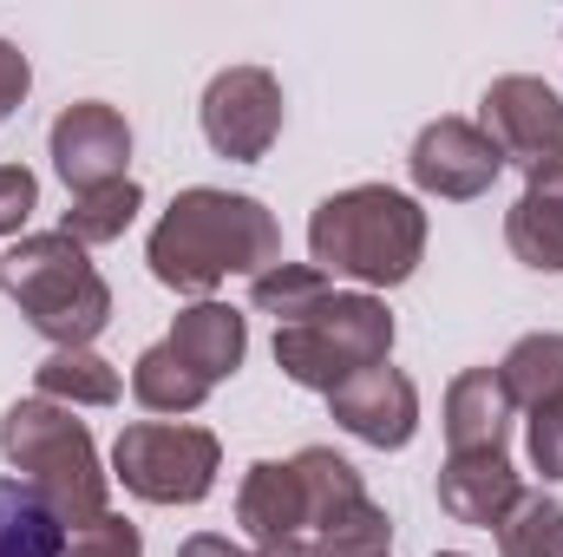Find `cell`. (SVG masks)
Here are the masks:
<instances>
[{
    "instance_id": "5",
    "label": "cell",
    "mask_w": 563,
    "mask_h": 557,
    "mask_svg": "<svg viewBox=\"0 0 563 557\" xmlns=\"http://www.w3.org/2000/svg\"><path fill=\"white\" fill-rule=\"evenodd\" d=\"M387 354H394V315L367 288H328L308 315L276 328V368L314 394H334L341 381L380 368Z\"/></svg>"
},
{
    "instance_id": "3",
    "label": "cell",
    "mask_w": 563,
    "mask_h": 557,
    "mask_svg": "<svg viewBox=\"0 0 563 557\" xmlns=\"http://www.w3.org/2000/svg\"><path fill=\"white\" fill-rule=\"evenodd\" d=\"M0 459L20 472V485H33L46 499V512L79 532L99 525L112 512V472L99 466V446L86 433V419H73V407L59 401H13L0 414Z\"/></svg>"
},
{
    "instance_id": "19",
    "label": "cell",
    "mask_w": 563,
    "mask_h": 557,
    "mask_svg": "<svg viewBox=\"0 0 563 557\" xmlns=\"http://www.w3.org/2000/svg\"><path fill=\"white\" fill-rule=\"evenodd\" d=\"M498 381L511 394V407L538 414V407H558L563 401V335H525L505 348L498 361Z\"/></svg>"
},
{
    "instance_id": "27",
    "label": "cell",
    "mask_w": 563,
    "mask_h": 557,
    "mask_svg": "<svg viewBox=\"0 0 563 557\" xmlns=\"http://www.w3.org/2000/svg\"><path fill=\"white\" fill-rule=\"evenodd\" d=\"M525 452H531V466H538L551 485H563V401L531 414V426H525Z\"/></svg>"
},
{
    "instance_id": "24",
    "label": "cell",
    "mask_w": 563,
    "mask_h": 557,
    "mask_svg": "<svg viewBox=\"0 0 563 557\" xmlns=\"http://www.w3.org/2000/svg\"><path fill=\"white\" fill-rule=\"evenodd\" d=\"M328 288H334V282L321 276L314 263H276V270H263V276L250 282V302H256L263 315H276V328H282V321L308 315Z\"/></svg>"
},
{
    "instance_id": "29",
    "label": "cell",
    "mask_w": 563,
    "mask_h": 557,
    "mask_svg": "<svg viewBox=\"0 0 563 557\" xmlns=\"http://www.w3.org/2000/svg\"><path fill=\"white\" fill-rule=\"evenodd\" d=\"M26 86H33V66H26V53H20L13 40H0V125H7L13 112H20Z\"/></svg>"
},
{
    "instance_id": "14",
    "label": "cell",
    "mask_w": 563,
    "mask_h": 557,
    "mask_svg": "<svg viewBox=\"0 0 563 557\" xmlns=\"http://www.w3.org/2000/svg\"><path fill=\"white\" fill-rule=\"evenodd\" d=\"M505 243L525 270L563 276V164H544L525 177V197L505 210Z\"/></svg>"
},
{
    "instance_id": "32",
    "label": "cell",
    "mask_w": 563,
    "mask_h": 557,
    "mask_svg": "<svg viewBox=\"0 0 563 557\" xmlns=\"http://www.w3.org/2000/svg\"><path fill=\"white\" fill-rule=\"evenodd\" d=\"M432 557H465V551H432Z\"/></svg>"
},
{
    "instance_id": "2",
    "label": "cell",
    "mask_w": 563,
    "mask_h": 557,
    "mask_svg": "<svg viewBox=\"0 0 563 557\" xmlns=\"http://www.w3.org/2000/svg\"><path fill=\"white\" fill-rule=\"evenodd\" d=\"M426 256V210L420 197L394 190V184H347L334 197L314 204L308 217V263L321 276H347L374 288H400L413 282Z\"/></svg>"
},
{
    "instance_id": "13",
    "label": "cell",
    "mask_w": 563,
    "mask_h": 557,
    "mask_svg": "<svg viewBox=\"0 0 563 557\" xmlns=\"http://www.w3.org/2000/svg\"><path fill=\"white\" fill-rule=\"evenodd\" d=\"M511 394L498 381V368H465L452 387H445V459H465V452H505L511 439Z\"/></svg>"
},
{
    "instance_id": "10",
    "label": "cell",
    "mask_w": 563,
    "mask_h": 557,
    "mask_svg": "<svg viewBox=\"0 0 563 557\" xmlns=\"http://www.w3.org/2000/svg\"><path fill=\"white\" fill-rule=\"evenodd\" d=\"M53 171L66 177L73 197L86 190H106V184H125V164H132V125L119 106L106 99H79L53 119Z\"/></svg>"
},
{
    "instance_id": "6",
    "label": "cell",
    "mask_w": 563,
    "mask_h": 557,
    "mask_svg": "<svg viewBox=\"0 0 563 557\" xmlns=\"http://www.w3.org/2000/svg\"><path fill=\"white\" fill-rule=\"evenodd\" d=\"M223 472V439L190 419H132L112 446V479L144 505H203Z\"/></svg>"
},
{
    "instance_id": "8",
    "label": "cell",
    "mask_w": 563,
    "mask_h": 557,
    "mask_svg": "<svg viewBox=\"0 0 563 557\" xmlns=\"http://www.w3.org/2000/svg\"><path fill=\"white\" fill-rule=\"evenodd\" d=\"M478 132L505 151V164H525L544 171V164H563V99L551 79H531V73H505L485 86L478 99Z\"/></svg>"
},
{
    "instance_id": "18",
    "label": "cell",
    "mask_w": 563,
    "mask_h": 557,
    "mask_svg": "<svg viewBox=\"0 0 563 557\" xmlns=\"http://www.w3.org/2000/svg\"><path fill=\"white\" fill-rule=\"evenodd\" d=\"M132 401H139L144 414H197L210 401V381L170 341H151L139 361H132Z\"/></svg>"
},
{
    "instance_id": "4",
    "label": "cell",
    "mask_w": 563,
    "mask_h": 557,
    "mask_svg": "<svg viewBox=\"0 0 563 557\" xmlns=\"http://www.w3.org/2000/svg\"><path fill=\"white\" fill-rule=\"evenodd\" d=\"M0 288L13 295V308L26 315L33 335H46L53 348H92L112 321V288L86 263V250L59 230L20 237L0 256Z\"/></svg>"
},
{
    "instance_id": "20",
    "label": "cell",
    "mask_w": 563,
    "mask_h": 557,
    "mask_svg": "<svg viewBox=\"0 0 563 557\" xmlns=\"http://www.w3.org/2000/svg\"><path fill=\"white\" fill-rule=\"evenodd\" d=\"M295 479H301V499H308V532H328L341 512H354L367 499L361 472L334 446H301L295 452Z\"/></svg>"
},
{
    "instance_id": "26",
    "label": "cell",
    "mask_w": 563,
    "mask_h": 557,
    "mask_svg": "<svg viewBox=\"0 0 563 557\" xmlns=\"http://www.w3.org/2000/svg\"><path fill=\"white\" fill-rule=\"evenodd\" d=\"M59 557H144V538L132 518H119V512H106L99 525H79V532H66V551Z\"/></svg>"
},
{
    "instance_id": "31",
    "label": "cell",
    "mask_w": 563,
    "mask_h": 557,
    "mask_svg": "<svg viewBox=\"0 0 563 557\" xmlns=\"http://www.w3.org/2000/svg\"><path fill=\"white\" fill-rule=\"evenodd\" d=\"M256 557H321L314 538H276V545H256Z\"/></svg>"
},
{
    "instance_id": "17",
    "label": "cell",
    "mask_w": 563,
    "mask_h": 557,
    "mask_svg": "<svg viewBox=\"0 0 563 557\" xmlns=\"http://www.w3.org/2000/svg\"><path fill=\"white\" fill-rule=\"evenodd\" d=\"M33 387H40V401H59V407H112L125 394L119 368L92 348H53L33 368Z\"/></svg>"
},
{
    "instance_id": "23",
    "label": "cell",
    "mask_w": 563,
    "mask_h": 557,
    "mask_svg": "<svg viewBox=\"0 0 563 557\" xmlns=\"http://www.w3.org/2000/svg\"><path fill=\"white\" fill-rule=\"evenodd\" d=\"M498 557H563V505L544 492H525L511 518L498 525Z\"/></svg>"
},
{
    "instance_id": "12",
    "label": "cell",
    "mask_w": 563,
    "mask_h": 557,
    "mask_svg": "<svg viewBox=\"0 0 563 557\" xmlns=\"http://www.w3.org/2000/svg\"><path fill=\"white\" fill-rule=\"evenodd\" d=\"M518 499H525V479H518L511 452H465V459H445L439 466V512L452 525L498 532Z\"/></svg>"
},
{
    "instance_id": "9",
    "label": "cell",
    "mask_w": 563,
    "mask_h": 557,
    "mask_svg": "<svg viewBox=\"0 0 563 557\" xmlns=\"http://www.w3.org/2000/svg\"><path fill=\"white\" fill-rule=\"evenodd\" d=\"M407 171H413V184H420L426 197L472 204V197H485L498 184L505 151L478 132V119H432L413 139V151H407Z\"/></svg>"
},
{
    "instance_id": "21",
    "label": "cell",
    "mask_w": 563,
    "mask_h": 557,
    "mask_svg": "<svg viewBox=\"0 0 563 557\" xmlns=\"http://www.w3.org/2000/svg\"><path fill=\"white\" fill-rule=\"evenodd\" d=\"M66 525L46 512V499L20 479H0V557H59Z\"/></svg>"
},
{
    "instance_id": "22",
    "label": "cell",
    "mask_w": 563,
    "mask_h": 557,
    "mask_svg": "<svg viewBox=\"0 0 563 557\" xmlns=\"http://www.w3.org/2000/svg\"><path fill=\"white\" fill-rule=\"evenodd\" d=\"M139 210H144V190L125 177V184H106V190L73 197V210L59 217V237H73L79 250H99V243H119Z\"/></svg>"
},
{
    "instance_id": "30",
    "label": "cell",
    "mask_w": 563,
    "mask_h": 557,
    "mask_svg": "<svg viewBox=\"0 0 563 557\" xmlns=\"http://www.w3.org/2000/svg\"><path fill=\"white\" fill-rule=\"evenodd\" d=\"M177 557H250V551H236L230 538H217V532H197V538H184L177 545Z\"/></svg>"
},
{
    "instance_id": "15",
    "label": "cell",
    "mask_w": 563,
    "mask_h": 557,
    "mask_svg": "<svg viewBox=\"0 0 563 557\" xmlns=\"http://www.w3.org/2000/svg\"><path fill=\"white\" fill-rule=\"evenodd\" d=\"M236 525L256 545H276V538H301L308 532V499H301L295 459H256L243 472V485H236Z\"/></svg>"
},
{
    "instance_id": "1",
    "label": "cell",
    "mask_w": 563,
    "mask_h": 557,
    "mask_svg": "<svg viewBox=\"0 0 563 557\" xmlns=\"http://www.w3.org/2000/svg\"><path fill=\"white\" fill-rule=\"evenodd\" d=\"M151 276L177 295L210 302L230 276H263L282 263V223L263 197L243 190H217V184H190L170 197V210L157 217L151 243H144Z\"/></svg>"
},
{
    "instance_id": "11",
    "label": "cell",
    "mask_w": 563,
    "mask_h": 557,
    "mask_svg": "<svg viewBox=\"0 0 563 557\" xmlns=\"http://www.w3.org/2000/svg\"><path fill=\"white\" fill-rule=\"evenodd\" d=\"M328 414H334L341 433H354L361 446L400 452V446H413V433H420V387H413L400 368L380 361V368L341 381V387L328 394Z\"/></svg>"
},
{
    "instance_id": "16",
    "label": "cell",
    "mask_w": 563,
    "mask_h": 557,
    "mask_svg": "<svg viewBox=\"0 0 563 557\" xmlns=\"http://www.w3.org/2000/svg\"><path fill=\"white\" fill-rule=\"evenodd\" d=\"M164 341L217 387V381H230V374L243 368V354H250V321H243L230 302H190V308L170 321Z\"/></svg>"
},
{
    "instance_id": "28",
    "label": "cell",
    "mask_w": 563,
    "mask_h": 557,
    "mask_svg": "<svg viewBox=\"0 0 563 557\" xmlns=\"http://www.w3.org/2000/svg\"><path fill=\"white\" fill-rule=\"evenodd\" d=\"M40 210V177L26 164H0V237H20Z\"/></svg>"
},
{
    "instance_id": "25",
    "label": "cell",
    "mask_w": 563,
    "mask_h": 557,
    "mask_svg": "<svg viewBox=\"0 0 563 557\" xmlns=\"http://www.w3.org/2000/svg\"><path fill=\"white\" fill-rule=\"evenodd\" d=\"M314 551L321 557H387L394 551V518H387V505L361 499V505L341 512L328 532H314Z\"/></svg>"
},
{
    "instance_id": "7",
    "label": "cell",
    "mask_w": 563,
    "mask_h": 557,
    "mask_svg": "<svg viewBox=\"0 0 563 557\" xmlns=\"http://www.w3.org/2000/svg\"><path fill=\"white\" fill-rule=\"evenodd\" d=\"M203 139L217 157L230 164H256L269 157V144L282 139V86L269 66H223L210 86H203Z\"/></svg>"
}]
</instances>
